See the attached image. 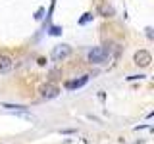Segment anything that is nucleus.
<instances>
[{
	"label": "nucleus",
	"instance_id": "f257e3e1",
	"mask_svg": "<svg viewBox=\"0 0 154 144\" xmlns=\"http://www.w3.org/2000/svg\"><path fill=\"white\" fill-rule=\"evenodd\" d=\"M89 62L94 65H100V64H106L108 62V52L104 50V48H93V50H89Z\"/></svg>",
	"mask_w": 154,
	"mask_h": 144
},
{
	"label": "nucleus",
	"instance_id": "f03ea898",
	"mask_svg": "<svg viewBox=\"0 0 154 144\" xmlns=\"http://www.w3.org/2000/svg\"><path fill=\"white\" fill-rule=\"evenodd\" d=\"M67 56H71V46L69 44H58V46H54V50H52V60H56V62L66 60Z\"/></svg>",
	"mask_w": 154,
	"mask_h": 144
},
{
	"label": "nucleus",
	"instance_id": "7ed1b4c3",
	"mask_svg": "<svg viewBox=\"0 0 154 144\" xmlns=\"http://www.w3.org/2000/svg\"><path fill=\"white\" fill-rule=\"evenodd\" d=\"M38 92H41L42 98L50 100V98H56V96L60 94V88H58L56 85H52V83H46V85H42L41 88H38Z\"/></svg>",
	"mask_w": 154,
	"mask_h": 144
},
{
	"label": "nucleus",
	"instance_id": "20e7f679",
	"mask_svg": "<svg viewBox=\"0 0 154 144\" xmlns=\"http://www.w3.org/2000/svg\"><path fill=\"white\" fill-rule=\"evenodd\" d=\"M152 62V56L148 54L146 50H139L137 54H135V64L137 65H143V67H148Z\"/></svg>",
	"mask_w": 154,
	"mask_h": 144
},
{
	"label": "nucleus",
	"instance_id": "39448f33",
	"mask_svg": "<svg viewBox=\"0 0 154 144\" xmlns=\"http://www.w3.org/2000/svg\"><path fill=\"white\" fill-rule=\"evenodd\" d=\"M89 77H91V75H83V77H79V79H75V81H67V83H66V88H67V90H77V88H81V86H85L87 83H89Z\"/></svg>",
	"mask_w": 154,
	"mask_h": 144
},
{
	"label": "nucleus",
	"instance_id": "423d86ee",
	"mask_svg": "<svg viewBox=\"0 0 154 144\" xmlns=\"http://www.w3.org/2000/svg\"><path fill=\"white\" fill-rule=\"evenodd\" d=\"M14 67V60L6 54H0V73H4V71H10Z\"/></svg>",
	"mask_w": 154,
	"mask_h": 144
},
{
	"label": "nucleus",
	"instance_id": "0eeeda50",
	"mask_svg": "<svg viewBox=\"0 0 154 144\" xmlns=\"http://www.w3.org/2000/svg\"><path fill=\"white\" fill-rule=\"evenodd\" d=\"M0 108H4L6 112H27V106H23V104H8V102H4V104H0Z\"/></svg>",
	"mask_w": 154,
	"mask_h": 144
},
{
	"label": "nucleus",
	"instance_id": "6e6552de",
	"mask_svg": "<svg viewBox=\"0 0 154 144\" xmlns=\"http://www.w3.org/2000/svg\"><path fill=\"white\" fill-rule=\"evenodd\" d=\"M62 33H64V29L60 25H50V29H48V35H52V37H60Z\"/></svg>",
	"mask_w": 154,
	"mask_h": 144
},
{
	"label": "nucleus",
	"instance_id": "1a4fd4ad",
	"mask_svg": "<svg viewBox=\"0 0 154 144\" xmlns=\"http://www.w3.org/2000/svg\"><path fill=\"white\" fill-rule=\"evenodd\" d=\"M91 19H93V14H91V12H87V14H83V17H81L77 23H79V25H85V23H89Z\"/></svg>",
	"mask_w": 154,
	"mask_h": 144
},
{
	"label": "nucleus",
	"instance_id": "9d476101",
	"mask_svg": "<svg viewBox=\"0 0 154 144\" xmlns=\"http://www.w3.org/2000/svg\"><path fill=\"white\" fill-rule=\"evenodd\" d=\"M42 14H45V8H38L37 14H35V19H37V21H38V19H42Z\"/></svg>",
	"mask_w": 154,
	"mask_h": 144
},
{
	"label": "nucleus",
	"instance_id": "9b49d317",
	"mask_svg": "<svg viewBox=\"0 0 154 144\" xmlns=\"http://www.w3.org/2000/svg\"><path fill=\"white\" fill-rule=\"evenodd\" d=\"M144 75H129L127 77V81H137V79H143Z\"/></svg>",
	"mask_w": 154,
	"mask_h": 144
}]
</instances>
